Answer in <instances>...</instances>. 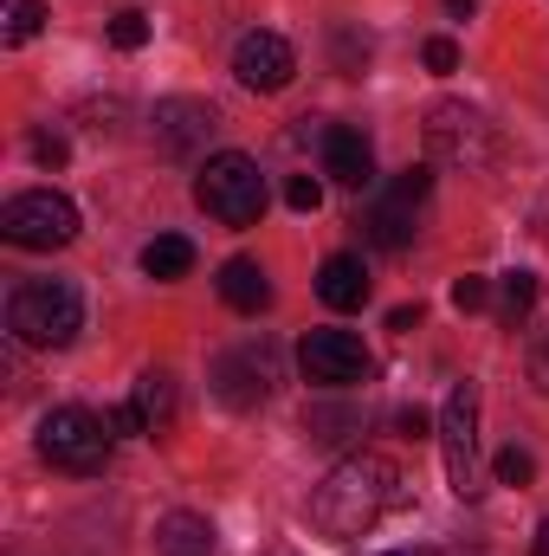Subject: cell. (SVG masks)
I'll list each match as a JSON object with an SVG mask.
<instances>
[{"label": "cell", "mask_w": 549, "mask_h": 556, "mask_svg": "<svg viewBox=\"0 0 549 556\" xmlns=\"http://www.w3.org/2000/svg\"><path fill=\"white\" fill-rule=\"evenodd\" d=\"M395 505H401V466L388 453H349L310 492V525L323 538L349 544V538H369Z\"/></svg>", "instance_id": "6da1fadb"}, {"label": "cell", "mask_w": 549, "mask_h": 556, "mask_svg": "<svg viewBox=\"0 0 549 556\" xmlns=\"http://www.w3.org/2000/svg\"><path fill=\"white\" fill-rule=\"evenodd\" d=\"M85 330V298L72 278H26L7 298V337L26 350H65Z\"/></svg>", "instance_id": "7a4b0ae2"}, {"label": "cell", "mask_w": 549, "mask_h": 556, "mask_svg": "<svg viewBox=\"0 0 549 556\" xmlns=\"http://www.w3.org/2000/svg\"><path fill=\"white\" fill-rule=\"evenodd\" d=\"M194 201H201L220 227H259L272 188H266V168H259L253 155L220 149V155L201 162V175H194Z\"/></svg>", "instance_id": "3957f363"}, {"label": "cell", "mask_w": 549, "mask_h": 556, "mask_svg": "<svg viewBox=\"0 0 549 556\" xmlns=\"http://www.w3.org/2000/svg\"><path fill=\"white\" fill-rule=\"evenodd\" d=\"M111 440H117L111 420H98L91 408H52V415L39 420V459L59 466V472H78V479L104 472Z\"/></svg>", "instance_id": "277c9868"}, {"label": "cell", "mask_w": 549, "mask_h": 556, "mask_svg": "<svg viewBox=\"0 0 549 556\" xmlns=\"http://www.w3.org/2000/svg\"><path fill=\"white\" fill-rule=\"evenodd\" d=\"M0 233L26 253H59L78 240V207L59 194V188H33V194H13L7 214H0Z\"/></svg>", "instance_id": "5b68a950"}, {"label": "cell", "mask_w": 549, "mask_h": 556, "mask_svg": "<svg viewBox=\"0 0 549 556\" xmlns=\"http://www.w3.org/2000/svg\"><path fill=\"white\" fill-rule=\"evenodd\" d=\"M439 453H446V485L459 498H478V382H452L439 408Z\"/></svg>", "instance_id": "8992f818"}, {"label": "cell", "mask_w": 549, "mask_h": 556, "mask_svg": "<svg viewBox=\"0 0 549 556\" xmlns=\"http://www.w3.org/2000/svg\"><path fill=\"white\" fill-rule=\"evenodd\" d=\"M426 149H433V162L478 175V168H491V124H485L472 104L439 98V104L426 111Z\"/></svg>", "instance_id": "52a82bcc"}, {"label": "cell", "mask_w": 549, "mask_h": 556, "mask_svg": "<svg viewBox=\"0 0 549 556\" xmlns=\"http://www.w3.org/2000/svg\"><path fill=\"white\" fill-rule=\"evenodd\" d=\"M297 363H304V376H310L317 389H356V382H369V369H375V356L362 350L356 330H310L304 350H297Z\"/></svg>", "instance_id": "ba28073f"}, {"label": "cell", "mask_w": 549, "mask_h": 556, "mask_svg": "<svg viewBox=\"0 0 549 556\" xmlns=\"http://www.w3.org/2000/svg\"><path fill=\"white\" fill-rule=\"evenodd\" d=\"M214 104H201V98H162L155 104V117H149V142H155V155H168V162H188L201 142L214 137Z\"/></svg>", "instance_id": "9c48e42d"}, {"label": "cell", "mask_w": 549, "mask_h": 556, "mask_svg": "<svg viewBox=\"0 0 549 556\" xmlns=\"http://www.w3.org/2000/svg\"><path fill=\"white\" fill-rule=\"evenodd\" d=\"M291 72H297V52H291V39L284 33H246L240 46H233V78L246 85V91H284L291 85Z\"/></svg>", "instance_id": "30bf717a"}, {"label": "cell", "mask_w": 549, "mask_h": 556, "mask_svg": "<svg viewBox=\"0 0 549 556\" xmlns=\"http://www.w3.org/2000/svg\"><path fill=\"white\" fill-rule=\"evenodd\" d=\"M214 389H220L227 408H259V402L278 389V356L266 350V343H259V350L220 356V363H214Z\"/></svg>", "instance_id": "8fae6325"}, {"label": "cell", "mask_w": 549, "mask_h": 556, "mask_svg": "<svg viewBox=\"0 0 549 556\" xmlns=\"http://www.w3.org/2000/svg\"><path fill=\"white\" fill-rule=\"evenodd\" d=\"M323 175L336 188H356V194L375 181V149H369V137L356 124H330L323 130Z\"/></svg>", "instance_id": "7c38bea8"}, {"label": "cell", "mask_w": 549, "mask_h": 556, "mask_svg": "<svg viewBox=\"0 0 549 556\" xmlns=\"http://www.w3.org/2000/svg\"><path fill=\"white\" fill-rule=\"evenodd\" d=\"M317 298H323L330 311H362V304H369V266H362L356 253H330V260L317 266Z\"/></svg>", "instance_id": "4fadbf2b"}, {"label": "cell", "mask_w": 549, "mask_h": 556, "mask_svg": "<svg viewBox=\"0 0 549 556\" xmlns=\"http://www.w3.org/2000/svg\"><path fill=\"white\" fill-rule=\"evenodd\" d=\"M362 233H369L382 253H401V247H413V233H420V214H413V201L388 194V201H375V207L362 214Z\"/></svg>", "instance_id": "5bb4252c"}, {"label": "cell", "mask_w": 549, "mask_h": 556, "mask_svg": "<svg viewBox=\"0 0 549 556\" xmlns=\"http://www.w3.org/2000/svg\"><path fill=\"white\" fill-rule=\"evenodd\" d=\"M155 556H214V525L201 511H168L155 525Z\"/></svg>", "instance_id": "9a60e30c"}, {"label": "cell", "mask_w": 549, "mask_h": 556, "mask_svg": "<svg viewBox=\"0 0 549 556\" xmlns=\"http://www.w3.org/2000/svg\"><path fill=\"white\" fill-rule=\"evenodd\" d=\"M220 298L233 304V311H266L272 304V278L259 260H227L220 266Z\"/></svg>", "instance_id": "2e32d148"}, {"label": "cell", "mask_w": 549, "mask_h": 556, "mask_svg": "<svg viewBox=\"0 0 549 556\" xmlns=\"http://www.w3.org/2000/svg\"><path fill=\"white\" fill-rule=\"evenodd\" d=\"M142 273L149 278H188L194 273V240H181V233H155L149 247H142Z\"/></svg>", "instance_id": "e0dca14e"}, {"label": "cell", "mask_w": 549, "mask_h": 556, "mask_svg": "<svg viewBox=\"0 0 549 556\" xmlns=\"http://www.w3.org/2000/svg\"><path fill=\"white\" fill-rule=\"evenodd\" d=\"M142 408V420H149V433H162L168 420H175V382L162 376V369H142L137 376V395H130Z\"/></svg>", "instance_id": "ac0fdd59"}, {"label": "cell", "mask_w": 549, "mask_h": 556, "mask_svg": "<svg viewBox=\"0 0 549 556\" xmlns=\"http://www.w3.org/2000/svg\"><path fill=\"white\" fill-rule=\"evenodd\" d=\"M498 304H505V317L518 324V317L537 304V273H505V285H498Z\"/></svg>", "instance_id": "d6986e66"}, {"label": "cell", "mask_w": 549, "mask_h": 556, "mask_svg": "<svg viewBox=\"0 0 549 556\" xmlns=\"http://www.w3.org/2000/svg\"><path fill=\"white\" fill-rule=\"evenodd\" d=\"M39 33H46V0H13L7 39H13V46H26V39H39Z\"/></svg>", "instance_id": "ffe728a7"}, {"label": "cell", "mask_w": 549, "mask_h": 556, "mask_svg": "<svg viewBox=\"0 0 549 556\" xmlns=\"http://www.w3.org/2000/svg\"><path fill=\"white\" fill-rule=\"evenodd\" d=\"M111 46H117V52H142V46H149V13L124 7V13L111 20Z\"/></svg>", "instance_id": "44dd1931"}, {"label": "cell", "mask_w": 549, "mask_h": 556, "mask_svg": "<svg viewBox=\"0 0 549 556\" xmlns=\"http://www.w3.org/2000/svg\"><path fill=\"white\" fill-rule=\"evenodd\" d=\"M491 472H498V485H531V479H537V459H531L524 446H505Z\"/></svg>", "instance_id": "7402d4cb"}, {"label": "cell", "mask_w": 549, "mask_h": 556, "mask_svg": "<svg viewBox=\"0 0 549 556\" xmlns=\"http://www.w3.org/2000/svg\"><path fill=\"white\" fill-rule=\"evenodd\" d=\"M304 427H310L317 440H336V433H349V427H362V420L349 415V408H304Z\"/></svg>", "instance_id": "603a6c76"}, {"label": "cell", "mask_w": 549, "mask_h": 556, "mask_svg": "<svg viewBox=\"0 0 549 556\" xmlns=\"http://www.w3.org/2000/svg\"><path fill=\"white\" fill-rule=\"evenodd\" d=\"M388 194H401V201H413V207H420V201L433 194V168H426V162H413V168H401Z\"/></svg>", "instance_id": "cb8c5ba5"}, {"label": "cell", "mask_w": 549, "mask_h": 556, "mask_svg": "<svg viewBox=\"0 0 549 556\" xmlns=\"http://www.w3.org/2000/svg\"><path fill=\"white\" fill-rule=\"evenodd\" d=\"M284 201H291L297 214H317V207H323V181H317V175H291V181H284Z\"/></svg>", "instance_id": "d4e9b609"}, {"label": "cell", "mask_w": 549, "mask_h": 556, "mask_svg": "<svg viewBox=\"0 0 549 556\" xmlns=\"http://www.w3.org/2000/svg\"><path fill=\"white\" fill-rule=\"evenodd\" d=\"M65 155H72V142L59 137V130H33V162L39 168H65Z\"/></svg>", "instance_id": "484cf974"}, {"label": "cell", "mask_w": 549, "mask_h": 556, "mask_svg": "<svg viewBox=\"0 0 549 556\" xmlns=\"http://www.w3.org/2000/svg\"><path fill=\"white\" fill-rule=\"evenodd\" d=\"M452 304H459V311H485V304H491V278H452Z\"/></svg>", "instance_id": "4316f807"}, {"label": "cell", "mask_w": 549, "mask_h": 556, "mask_svg": "<svg viewBox=\"0 0 549 556\" xmlns=\"http://www.w3.org/2000/svg\"><path fill=\"white\" fill-rule=\"evenodd\" d=\"M531 382H537V389L549 395V324L537 330V337H531Z\"/></svg>", "instance_id": "83f0119b"}, {"label": "cell", "mask_w": 549, "mask_h": 556, "mask_svg": "<svg viewBox=\"0 0 549 556\" xmlns=\"http://www.w3.org/2000/svg\"><path fill=\"white\" fill-rule=\"evenodd\" d=\"M104 420H111V433H117V440H124V433H149V420H142V408H137V402H124V408H111Z\"/></svg>", "instance_id": "f1b7e54d"}, {"label": "cell", "mask_w": 549, "mask_h": 556, "mask_svg": "<svg viewBox=\"0 0 549 556\" xmlns=\"http://www.w3.org/2000/svg\"><path fill=\"white\" fill-rule=\"evenodd\" d=\"M426 72H459V46L452 39H426Z\"/></svg>", "instance_id": "f546056e"}, {"label": "cell", "mask_w": 549, "mask_h": 556, "mask_svg": "<svg viewBox=\"0 0 549 556\" xmlns=\"http://www.w3.org/2000/svg\"><path fill=\"white\" fill-rule=\"evenodd\" d=\"M401 433H413V440H426V433H433V420H426V408H401Z\"/></svg>", "instance_id": "4dcf8cb0"}, {"label": "cell", "mask_w": 549, "mask_h": 556, "mask_svg": "<svg viewBox=\"0 0 549 556\" xmlns=\"http://www.w3.org/2000/svg\"><path fill=\"white\" fill-rule=\"evenodd\" d=\"M413 324H420V304H401V311L388 317V330H413Z\"/></svg>", "instance_id": "1f68e13d"}, {"label": "cell", "mask_w": 549, "mask_h": 556, "mask_svg": "<svg viewBox=\"0 0 549 556\" xmlns=\"http://www.w3.org/2000/svg\"><path fill=\"white\" fill-rule=\"evenodd\" d=\"M531 556H549V518L537 525V538H531Z\"/></svg>", "instance_id": "d6a6232c"}, {"label": "cell", "mask_w": 549, "mask_h": 556, "mask_svg": "<svg viewBox=\"0 0 549 556\" xmlns=\"http://www.w3.org/2000/svg\"><path fill=\"white\" fill-rule=\"evenodd\" d=\"M446 13H452V20H472V0H446Z\"/></svg>", "instance_id": "836d02e7"}, {"label": "cell", "mask_w": 549, "mask_h": 556, "mask_svg": "<svg viewBox=\"0 0 549 556\" xmlns=\"http://www.w3.org/2000/svg\"><path fill=\"white\" fill-rule=\"evenodd\" d=\"M382 556H433L426 544H408V551H382Z\"/></svg>", "instance_id": "e575fe53"}]
</instances>
